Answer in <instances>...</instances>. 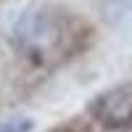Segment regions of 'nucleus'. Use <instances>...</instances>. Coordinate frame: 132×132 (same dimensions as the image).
Returning a JSON list of instances; mask_svg holds the SVG:
<instances>
[{"label": "nucleus", "instance_id": "4", "mask_svg": "<svg viewBox=\"0 0 132 132\" xmlns=\"http://www.w3.org/2000/svg\"><path fill=\"white\" fill-rule=\"evenodd\" d=\"M53 132H66V129H53Z\"/></svg>", "mask_w": 132, "mask_h": 132}, {"label": "nucleus", "instance_id": "3", "mask_svg": "<svg viewBox=\"0 0 132 132\" xmlns=\"http://www.w3.org/2000/svg\"><path fill=\"white\" fill-rule=\"evenodd\" d=\"M29 129H32V122L27 116H11L0 122V132H29Z\"/></svg>", "mask_w": 132, "mask_h": 132}, {"label": "nucleus", "instance_id": "1", "mask_svg": "<svg viewBox=\"0 0 132 132\" xmlns=\"http://www.w3.org/2000/svg\"><path fill=\"white\" fill-rule=\"evenodd\" d=\"M71 29L66 19L53 11H29L16 24L19 48L35 61H50L56 53L66 50Z\"/></svg>", "mask_w": 132, "mask_h": 132}, {"label": "nucleus", "instance_id": "2", "mask_svg": "<svg viewBox=\"0 0 132 132\" xmlns=\"http://www.w3.org/2000/svg\"><path fill=\"white\" fill-rule=\"evenodd\" d=\"M95 119L106 129H119L132 122V87H114L103 93L93 106Z\"/></svg>", "mask_w": 132, "mask_h": 132}]
</instances>
